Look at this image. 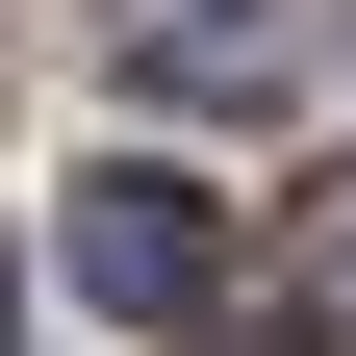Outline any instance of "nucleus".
I'll return each mask as SVG.
<instances>
[{"label": "nucleus", "instance_id": "f03ea898", "mask_svg": "<svg viewBox=\"0 0 356 356\" xmlns=\"http://www.w3.org/2000/svg\"><path fill=\"white\" fill-rule=\"evenodd\" d=\"M127 76H153V102H280L305 76V0H127Z\"/></svg>", "mask_w": 356, "mask_h": 356}, {"label": "nucleus", "instance_id": "7ed1b4c3", "mask_svg": "<svg viewBox=\"0 0 356 356\" xmlns=\"http://www.w3.org/2000/svg\"><path fill=\"white\" fill-rule=\"evenodd\" d=\"M204 356H331V331H204Z\"/></svg>", "mask_w": 356, "mask_h": 356}, {"label": "nucleus", "instance_id": "f257e3e1", "mask_svg": "<svg viewBox=\"0 0 356 356\" xmlns=\"http://www.w3.org/2000/svg\"><path fill=\"white\" fill-rule=\"evenodd\" d=\"M204 280H229V204H204V178H76V305L178 331Z\"/></svg>", "mask_w": 356, "mask_h": 356}, {"label": "nucleus", "instance_id": "20e7f679", "mask_svg": "<svg viewBox=\"0 0 356 356\" xmlns=\"http://www.w3.org/2000/svg\"><path fill=\"white\" fill-rule=\"evenodd\" d=\"M0 331H26V254H0Z\"/></svg>", "mask_w": 356, "mask_h": 356}]
</instances>
